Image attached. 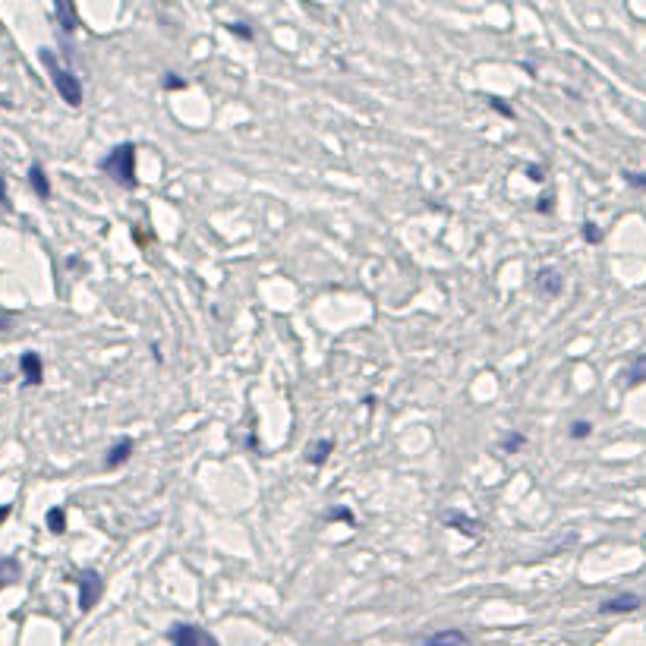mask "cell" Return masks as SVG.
Returning a JSON list of instances; mask_svg holds the SVG:
<instances>
[{
    "instance_id": "1",
    "label": "cell",
    "mask_w": 646,
    "mask_h": 646,
    "mask_svg": "<svg viewBox=\"0 0 646 646\" xmlns=\"http://www.w3.org/2000/svg\"><path fill=\"white\" fill-rule=\"evenodd\" d=\"M101 174H107L114 183H120L124 189H136L139 177H136V143H120L101 158Z\"/></svg>"
},
{
    "instance_id": "10",
    "label": "cell",
    "mask_w": 646,
    "mask_h": 646,
    "mask_svg": "<svg viewBox=\"0 0 646 646\" xmlns=\"http://www.w3.org/2000/svg\"><path fill=\"white\" fill-rule=\"evenodd\" d=\"M331 451H335V438H316V441H309V445H306L303 460L309 466H322L325 460L331 457Z\"/></svg>"
},
{
    "instance_id": "18",
    "label": "cell",
    "mask_w": 646,
    "mask_h": 646,
    "mask_svg": "<svg viewBox=\"0 0 646 646\" xmlns=\"http://www.w3.org/2000/svg\"><path fill=\"white\" fill-rule=\"evenodd\" d=\"M325 521H328V523L341 521V523H350V527H356V517H354V511H350V508H331L328 514H325Z\"/></svg>"
},
{
    "instance_id": "24",
    "label": "cell",
    "mask_w": 646,
    "mask_h": 646,
    "mask_svg": "<svg viewBox=\"0 0 646 646\" xmlns=\"http://www.w3.org/2000/svg\"><path fill=\"white\" fill-rule=\"evenodd\" d=\"M227 32H230V35H236V38H246V42H253V29H249V25H243V23H227Z\"/></svg>"
},
{
    "instance_id": "5",
    "label": "cell",
    "mask_w": 646,
    "mask_h": 646,
    "mask_svg": "<svg viewBox=\"0 0 646 646\" xmlns=\"http://www.w3.org/2000/svg\"><path fill=\"white\" fill-rule=\"evenodd\" d=\"M441 523L451 527V530H457V533L470 536V540H483V530H485L483 521H476V517L464 514V511H457V508L445 511V514H441Z\"/></svg>"
},
{
    "instance_id": "6",
    "label": "cell",
    "mask_w": 646,
    "mask_h": 646,
    "mask_svg": "<svg viewBox=\"0 0 646 646\" xmlns=\"http://www.w3.org/2000/svg\"><path fill=\"white\" fill-rule=\"evenodd\" d=\"M536 291H540L542 297H549V300L561 297V293H565V274H561L558 268H552V265L540 268V272H536Z\"/></svg>"
},
{
    "instance_id": "29",
    "label": "cell",
    "mask_w": 646,
    "mask_h": 646,
    "mask_svg": "<svg viewBox=\"0 0 646 646\" xmlns=\"http://www.w3.org/2000/svg\"><path fill=\"white\" fill-rule=\"evenodd\" d=\"M13 316H0V331H6V325H10Z\"/></svg>"
},
{
    "instance_id": "4",
    "label": "cell",
    "mask_w": 646,
    "mask_h": 646,
    "mask_svg": "<svg viewBox=\"0 0 646 646\" xmlns=\"http://www.w3.org/2000/svg\"><path fill=\"white\" fill-rule=\"evenodd\" d=\"M73 584L79 586V612H92L95 603L101 599V593H105V580H101V574L92 571V568H86V571L76 574Z\"/></svg>"
},
{
    "instance_id": "8",
    "label": "cell",
    "mask_w": 646,
    "mask_h": 646,
    "mask_svg": "<svg viewBox=\"0 0 646 646\" xmlns=\"http://www.w3.org/2000/svg\"><path fill=\"white\" fill-rule=\"evenodd\" d=\"M643 605V599L637 596V593H618V596L605 599L603 605H599V615H631V612H637Z\"/></svg>"
},
{
    "instance_id": "13",
    "label": "cell",
    "mask_w": 646,
    "mask_h": 646,
    "mask_svg": "<svg viewBox=\"0 0 646 646\" xmlns=\"http://www.w3.org/2000/svg\"><path fill=\"white\" fill-rule=\"evenodd\" d=\"M19 577H23V565H19V558H13V555H6V558H0V590H6V586H13Z\"/></svg>"
},
{
    "instance_id": "28",
    "label": "cell",
    "mask_w": 646,
    "mask_h": 646,
    "mask_svg": "<svg viewBox=\"0 0 646 646\" xmlns=\"http://www.w3.org/2000/svg\"><path fill=\"white\" fill-rule=\"evenodd\" d=\"M10 514H13V504H0V523H4Z\"/></svg>"
},
{
    "instance_id": "15",
    "label": "cell",
    "mask_w": 646,
    "mask_h": 646,
    "mask_svg": "<svg viewBox=\"0 0 646 646\" xmlns=\"http://www.w3.org/2000/svg\"><path fill=\"white\" fill-rule=\"evenodd\" d=\"M44 523H48V530L54 536H60V533H67V511L57 504V508H51L48 514H44Z\"/></svg>"
},
{
    "instance_id": "22",
    "label": "cell",
    "mask_w": 646,
    "mask_h": 646,
    "mask_svg": "<svg viewBox=\"0 0 646 646\" xmlns=\"http://www.w3.org/2000/svg\"><path fill=\"white\" fill-rule=\"evenodd\" d=\"M489 107H492V111H495V114H502V117L514 120V107H511L504 98H489Z\"/></svg>"
},
{
    "instance_id": "27",
    "label": "cell",
    "mask_w": 646,
    "mask_h": 646,
    "mask_svg": "<svg viewBox=\"0 0 646 646\" xmlns=\"http://www.w3.org/2000/svg\"><path fill=\"white\" fill-rule=\"evenodd\" d=\"M0 206H10V196H6V177L0 174Z\"/></svg>"
},
{
    "instance_id": "2",
    "label": "cell",
    "mask_w": 646,
    "mask_h": 646,
    "mask_svg": "<svg viewBox=\"0 0 646 646\" xmlns=\"http://www.w3.org/2000/svg\"><path fill=\"white\" fill-rule=\"evenodd\" d=\"M38 57H42L44 69H48L51 82H54V88H57V95L63 98V105L79 107L82 105V82H79V76H76L69 67H63V63L57 60L54 51L42 48V54H38Z\"/></svg>"
},
{
    "instance_id": "12",
    "label": "cell",
    "mask_w": 646,
    "mask_h": 646,
    "mask_svg": "<svg viewBox=\"0 0 646 646\" xmlns=\"http://www.w3.org/2000/svg\"><path fill=\"white\" fill-rule=\"evenodd\" d=\"M466 643H470V641H466L464 631L448 628V631H435L432 637H426L423 646H466Z\"/></svg>"
},
{
    "instance_id": "19",
    "label": "cell",
    "mask_w": 646,
    "mask_h": 646,
    "mask_svg": "<svg viewBox=\"0 0 646 646\" xmlns=\"http://www.w3.org/2000/svg\"><path fill=\"white\" fill-rule=\"evenodd\" d=\"M580 234H584V240L590 243V246H599V243H603V230H599L596 221H584V230H580Z\"/></svg>"
},
{
    "instance_id": "9",
    "label": "cell",
    "mask_w": 646,
    "mask_h": 646,
    "mask_svg": "<svg viewBox=\"0 0 646 646\" xmlns=\"http://www.w3.org/2000/svg\"><path fill=\"white\" fill-rule=\"evenodd\" d=\"M133 451H136V445H133V438H120L111 445V451L105 454V470H117V466H124L126 460L133 457Z\"/></svg>"
},
{
    "instance_id": "7",
    "label": "cell",
    "mask_w": 646,
    "mask_h": 646,
    "mask_svg": "<svg viewBox=\"0 0 646 646\" xmlns=\"http://www.w3.org/2000/svg\"><path fill=\"white\" fill-rule=\"evenodd\" d=\"M19 373H23V382L29 388H38L44 382V360L42 354H35V350H25L23 356H19Z\"/></svg>"
},
{
    "instance_id": "11",
    "label": "cell",
    "mask_w": 646,
    "mask_h": 646,
    "mask_svg": "<svg viewBox=\"0 0 646 646\" xmlns=\"http://www.w3.org/2000/svg\"><path fill=\"white\" fill-rule=\"evenodd\" d=\"M29 187H32V193H35L42 202L51 199V180H48V174H44V168L38 162L29 168Z\"/></svg>"
},
{
    "instance_id": "21",
    "label": "cell",
    "mask_w": 646,
    "mask_h": 646,
    "mask_svg": "<svg viewBox=\"0 0 646 646\" xmlns=\"http://www.w3.org/2000/svg\"><path fill=\"white\" fill-rule=\"evenodd\" d=\"M162 88H164V92H180V88H187V79H180L177 73H164Z\"/></svg>"
},
{
    "instance_id": "26",
    "label": "cell",
    "mask_w": 646,
    "mask_h": 646,
    "mask_svg": "<svg viewBox=\"0 0 646 646\" xmlns=\"http://www.w3.org/2000/svg\"><path fill=\"white\" fill-rule=\"evenodd\" d=\"M523 174H527L533 183H542V180H546V171H542L540 164H527V168H523Z\"/></svg>"
},
{
    "instance_id": "3",
    "label": "cell",
    "mask_w": 646,
    "mask_h": 646,
    "mask_svg": "<svg viewBox=\"0 0 646 646\" xmlns=\"http://www.w3.org/2000/svg\"><path fill=\"white\" fill-rule=\"evenodd\" d=\"M168 643L171 646H221L215 641V634H208L206 628H199V624H171L168 628Z\"/></svg>"
},
{
    "instance_id": "23",
    "label": "cell",
    "mask_w": 646,
    "mask_h": 646,
    "mask_svg": "<svg viewBox=\"0 0 646 646\" xmlns=\"http://www.w3.org/2000/svg\"><path fill=\"white\" fill-rule=\"evenodd\" d=\"M624 183H628V187H634V189H643L646 193V174H637V171H624Z\"/></svg>"
},
{
    "instance_id": "25",
    "label": "cell",
    "mask_w": 646,
    "mask_h": 646,
    "mask_svg": "<svg viewBox=\"0 0 646 646\" xmlns=\"http://www.w3.org/2000/svg\"><path fill=\"white\" fill-rule=\"evenodd\" d=\"M536 212H540V215H552L555 212V199H552V196H540V199H536Z\"/></svg>"
},
{
    "instance_id": "14",
    "label": "cell",
    "mask_w": 646,
    "mask_h": 646,
    "mask_svg": "<svg viewBox=\"0 0 646 646\" xmlns=\"http://www.w3.org/2000/svg\"><path fill=\"white\" fill-rule=\"evenodd\" d=\"M54 13H57V19H60V29L63 32H76V25H79V16H76V6L73 4H57Z\"/></svg>"
},
{
    "instance_id": "16",
    "label": "cell",
    "mask_w": 646,
    "mask_h": 646,
    "mask_svg": "<svg viewBox=\"0 0 646 646\" xmlns=\"http://www.w3.org/2000/svg\"><path fill=\"white\" fill-rule=\"evenodd\" d=\"M643 382H646V354H641L634 363H631V369H628V388H637V385H643Z\"/></svg>"
},
{
    "instance_id": "17",
    "label": "cell",
    "mask_w": 646,
    "mask_h": 646,
    "mask_svg": "<svg viewBox=\"0 0 646 646\" xmlns=\"http://www.w3.org/2000/svg\"><path fill=\"white\" fill-rule=\"evenodd\" d=\"M523 445H527V435H523V432H508L502 438V454H517Z\"/></svg>"
},
{
    "instance_id": "20",
    "label": "cell",
    "mask_w": 646,
    "mask_h": 646,
    "mask_svg": "<svg viewBox=\"0 0 646 646\" xmlns=\"http://www.w3.org/2000/svg\"><path fill=\"white\" fill-rule=\"evenodd\" d=\"M590 432H593V423H590V420H577V423H571V438H574V441L590 438Z\"/></svg>"
}]
</instances>
